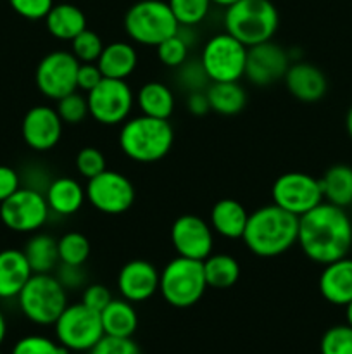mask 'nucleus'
Returning <instances> with one entry per match:
<instances>
[{
    "instance_id": "nucleus-48",
    "label": "nucleus",
    "mask_w": 352,
    "mask_h": 354,
    "mask_svg": "<svg viewBox=\"0 0 352 354\" xmlns=\"http://www.w3.org/2000/svg\"><path fill=\"white\" fill-rule=\"evenodd\" d=\"M6 334H7V324H6V318H3L2 311H0V344H2L3 339H6Z\"/></svg>"
},
{
    "instance_id": "nucleus-12",
    "label": "nucleus",
    "mask_w": 352,
    "mask_h": 354,
    "mask_svg": "<svg viewBox=\"0 0 352 354\" xmlns=\"http://www.w3.org/2000/svg\"><path fill=\"white\" fill-rule=\"evenodd\" d=\"M50 216L47 199L40 190L21 187L9 199L0 204V220L9 230L31 234L47 223Z\"/></svg>"
},
{
    "instance_id": "nucleus-49",
    "label": "nucleus",
    "mask_w": 352,
    "mask_h": 354,
    "mask_svg": "<svg viewBox=\"0 0 352 354\" xmlns=\"http://www.w3.org/2000/svg\"><path fill=\"white\" fill-rule=\"evenodd\" d=\"M345 128H347V133L352 140V106H351V109H349L347 118H345Z\"/></svg>"
},
{
    "instance_id": "nucleus-9",
    "label": "nucleus",
    "mask_w": 352,
    "mask_h": 354,
    "mask_svg": "<svg viewBox=\"0 0 352 354\" xmlns=\"http://www.w3.org/2000/svg\"><path fill=\"white\" fill-rule=\"evenodd\" d=\"M54 327L57 342L69 351H92L93 346L106 335L99 311L83 303L68 304Z\"/></svg>"
},
{
    "instance_id": "nucleus-3",
    "label": "nucleus",
    "mask_w": 352,
    "mask_h": 354,
    "mask_svg": "<svg viewBox=\"0 0 352 354\" xmlns=\"http://www.w3.org/2000/svg\"><path fill=\"white\" fill-rule=\"evenodd\" d=\"M175 130L168 120L140 114L128 118L119 131V147L128 159L141 165L157 162L168 156Z\"/></svg>"
},
{
    "instance_id": "nucleus-21",
    "label": "nucleus",
    "mask_w": 352,
    "mask_h": 354,
    "mask_svg": "<svg viewBox=\"0 0 352 354\" xmlns=\"http://www.w3.org/2000/svg\"><path fill=\"white\" fill-rule=\"evenodd\" d=\"M50 213L57 216H72L83 207L86 201V190L81 183L71 176H59L48 183L43 192Z\"/></svg>"
},
{
    "instance_id": "nucleus-7",
    "label": "nucleus",
    "mask_w": 352,
    "mask_h": 354,
    "mask_svg": "<svg viewBox=\"0 0 352 354\" xmlns=\"http://www.w3.org/2000/svg\"><path fill=\"white\" fill-rule=\"evenodd\" d=\"M207 290L202 261L176 256L159 275V292L173 308H190L199 303Z\"/></svg>"
},
{
    "instance_id": "nucleus-42",
    "label": "nucleus",
    "mask_w": 352,
    "mask_h": 354,
    "mask_svg": "<svg viewBox=\"0 0 352 354\" xmlns=\"http://www.w3.org/2000/svg\"><path fill=\"white\" fill-rule=\"evenodd\" d=\"M9 3L21 17L31 21L45 19L54 7V0H9Z\"/></svg>"
},
{
    "instance_id": "nucleus-47",
    "label": "nucleus",
    "mask_w": 352,
    "mask_h": 354,
    "mask_svg": "<svg viewBox=\"0 0 352 354\" xmlns=\"http://www.w3.org/2000/svg\"><path fill=\"white\" fill-rule=\"evenodd\" d=\"M186 109L193 116H204L211 111L209 99H207L206 90H197V92H188L186 95Z\"/></svg>"
},
{
    "instance_id": "nucleus-6",
    "label": "nucleus",
    "mask_w": 352,
    "mask_h": 354,
    "mask_svg": "<svg viewBox=\"0 0 352 354\" xmlns=\"http://www.w3.org/2000/svg\"><path fill=\"white\" fill-rule=\"evenodd\" d=\"M21 311L37 325H54L68 306V290L52 273H33L17 296Z\"/></svg>"
},
{
    "instance_id": "nucleus-38",
    "label": "nucleus",
    "mask_w": 352,
    "mask_h": 354,
    "mask_svg": "<svg viewBox=\"0 0 352 354\" xmlns=\"http://www.w3.org/2000/svg\"><path fill=\"white\" fill-rule=\"evenodd\" d=\"M76 171L83 176V178L90 180L93 176L100 175L102 171L107 169V161L106 156L102 154V151L97 147H83L81 151L76 154L75 159Z\"/></svg>"
},
{
    "instance_id": "nucleus-32",
    "label": "nucleus",
    "mask_w": 352,
    "mask_h": 354,
    "mask_svg": "<svg viewBox=\"0 0 352 354\" xmlns=\"http://www.w3.org/2000/svg\"><path fill=\"white\" fill-rule=\"evenodd\" d=\"M59 263L71 266H85L90 258L92 245L90 241L79 232H68L57 241Z\"/></svg>"
},
{
    "instance_id": "nucleus-19",
    "label": "nucleus",
    "mask_w": 352,
    "mask_h": 354,
    "mask_svg": "<svg viewBox=\"0 0 352 354\" xmlns=\"http://www.w3.org/2000/svg\"><path fill=\"white\" fill-rule=\"evenodd\" d=\"M290 95L300 102H317L326 95L328 80L317 66L311 62H292L283 76Z\"/></svg>"
},
{
    "instance_id": "nucleus-30",
    "label": "nucleus",
    "mask_w": 352,
    "mask_h": 354,
    "mask_svg": "<svg viewBox=\"0 0 352 354\" xmlns=\"http://www.w3.org/2000/svg\"><path fill=\"white\" fill-rule=\"evenodd\" d=\"M24 256L33 273H50L59 265L57 239L48 234H35L24 245Z\"/></svg>"
},
{
    "instance_id": "nucleus-1",
    "label": "nucleus",
    "mask_w": 352,
    "mask_h": 354,
    "mask_svg": "<svg viewBox=\"0 0 352 354\" xmlns=\"http://www.w3.org/2000/svg\"><path fill=\"white\" fill-rule=\"evenodd\" d=\"M300 245L307 259L317 265L345 258L352 248V221L344 207L321 203L299 218Z\"/></svg>"
},
{
    "instance_id": "nucleus-34",
    "label": "nucleus",
    "mask_w": 352,
    "mask_h": 354,
    "mask_svg": "<svg viewBox=\"0 0 352 354\" xmlns=\"http://www.w3.org/2000/svg\"><path fill=\"white\" fill-rule=\"evenodd\" d=\"M188 48L190 41L183 37L182 31H178L168 40L159 44L155 50H157V59L162 64L168 66V68H179L188 59Z\"/></svg>"
},
{
    "instance_id": "nucleus-51",
    "label": "nucleus",
    "mask_w": 352,
    "mask_h": 354,
    "mask_svg": "<svg viewBox=\"0 0 352 354\" xmlns=\"http://www.w3.org/2000/svg\"><path fill=\"white\" fill-rule=\"evenodd\" d=\"M213 3H216V6H221V7H230L233 6V3H237L238 0H211Z\"/></svg>"
},
{
    "instance_id": "nucleus-44",
    "label": "nucleus",
    "mask_w": 352,
    "mask_h": 354,
    "mask_svg": "<svg viewBox=\"0 0 352 354\" xmlns=\"http://www.w3.org/2000/svg\"><path fill=\"white\" fill-rule=\"evenodd\" d=\"M110 301H113V294H110V290L107 289L106 286H102V283H90V286H86L85 290H83L81 303L85 304V306L92 308V310L99 311V313L110 303Z\"/></svg>"
},
{
    "instance_id": "nucleus-27",
    "label": "nucleus",
    "mask_w": 352,
    "mask_h": 354,
    "mask_svg": "<svg viewBox=\"0 0 352 354\" xmlns=\"http://www.w3.org/2000/svg\"><path fill=\"white\" fill-rule=\"evenodd\" d=\"M135 102L145 116L169 120L175 111V93L166 83L147 82L137 92Z\"/></svg>"
},
{
    "instance_id": "nucleus-41",
    "label": "nucleus",
    "mask_w": 352,
    "mask_h": 354,
    "mask_svg": "<svg viewBox=\"0 0 352 354\" xmlns=\"http://www.w3.org/2000/svg\"><path fill=\"white\" fill-rule=\"evenodd\" d=\"M90 354H141L137 342L131 337H113L104 335L92 348Z\"/></svg>"
},
{
    "instance_id": "nucleus-15",
    "label": "nucleus",
    "mask_w": 352,
    "mask_h": 354,
    "mask_svg": "<svg viewBox=\"0 0 352 354\" xmlns=\"http://www.w3.org/2000/svg\"><path fill=\"white\" fill-rule=\"evenodd\" d=\"M171 245L182 258L204 261L213 254L214 230L197 214H182L171 225Z\"/></svg>"
},
{
    "instance_id": "nucleus-50",
    "label": "nucleus",
    "mask_w": 352,
    "mask_h": 354,
    "mask_svg": "<svg viewBox=\"0 0 352 354\" xmlns=\"http://www.w3.org/2000/svg\"><path fill=\"white\" fill-rule=\"evenodd\" d=\"M345 318H347V325L352 327V301L349 304H345Z\"/></svg>"
},
{
    "instance_id": "nucleus-17",
    "label": "nucleus",
    "mask_w": 352,
    "mask_h": 354,
    "mask_svg": "<svg viewBox=\"0 0 352 354\" xmlns=\"http://www.w3.org/2000/svg\"><path fill=\"white\" fill-rule=\"evenodd\" d=\"M64 123L50 106H35L24 114L21 133L24 144L37 152L52 151L62 137Z\"/></svg>"
},
{
    "instance_id": "nucleus-14",
    "label": "nucleus",
    "mask_w": 352,
    "mask_h": 354,
    "mask_svg": "<svg viewBox=\"0 0 352 354\" xmlns=\"http://www.w3.org/2000/svg\"><path fill=\"white\" fill-rule=\"evenodd\" d=\"M79 62L71 52L54 50L48 52L37 66L35 82L38 90L47 99L55 100L66 97L68 93L78 90L76 75H78Z\"/></svg>"
},
{
    "instance_id": "nucleus-18",
    "label": "nucleus",
    "mask_w": 352,
    "mask_h": 354,
    "mask_svg": "<svg viewBox=\"0 0 352 354\" xmlns=\"http://www.w3.org/2000/svg\"><path fill=\"white\" fill-rule=\"evenodd\" d=\"M159 272L147 259H131L117 273V290L130 303L148 301L159 290Z\"/></svg>"
},
{
    "instance_id": "nucleus-35",
    "label": "nucleus",
    "mask_w": 352,
    "mask_h": 354,
    "mask_svg": "<svg viewBox=\"0 0 352 354\" xmlns=\"http://www.w3.org/2000/svg\"><path fill=\"white\" fill-rule=\"evenodd\" d=\"M55 111L64 124H79L85 121L86 116H90L88 100H86V95L79 93V90H75L59 99Z\"/></svg>"
},
{
    "instance_id": "nucleus-13",
    "label": "nucleus",
    "mask_w": 352,
    "mask_h": 354,
    "mask_svg": "<svg viewBox=\"0 0 352 354\" xmlns=\"http://www.w3.org/2000/svg\"><path fill=\"white\" fill-rule=\"evenodd\" d=\"M86 201L104 214H123L135 204V185L126 175L106 169L88 180Z\"/></svg>"
},
{
    "instance_id": "nucleus-45",
    "label": "nucleus",
    "mask_w": 352,
    "mask_h": 354,
    "mask_svg": "<svg viewBox=\"0 0 352 354\" xmlns=\"http://www.w3.org/2000/svg\"><path fill=\"white\" fill-rule=\"evenodd\" d=\"M57 279L59 282L64 286L66 290H75L85 286L86 273L83 266H71V265H61L59 263L57 268Z\"/></svg>"
},
{
    "instance_id": "nucleus-10",
    "label": "nucleus",
    "mask_w": 352,
    "mask_h": 354,
    "mask_svg": "<svg viewBox=\"0 0 352 354\" xmlns=\"http://www.w3.org/2000/svg\"><path fill=\"white\" fill-rule=\"evenodd\" d=\"M88 113L97 123L106 127L123 124L135 106V93L126 80L104 78L86 93Z\"/></svg>"
},
{
    "instance_id": "nucleus-28",
    "label": "nucleus",
    "mask_w": 352,
    "mask_h": 354,
    "mask_svg": "<svg viewBox=\"0 0 352 354\" xmlns=\"http://www.w3.org/2000/svg\"><path fill=\"white\" fill-rule=\"evenodd\" d=\"M211 111L221 116H235L247 104V93L238 82H213L206 88Z\"/></svg>"
},
{
    "instance_id": "nucleus-2",
    "label": "nucleus",
    "mask_w": 352,
    "mask_h": 354,
    "mask_svg": "<svg viewBox=\"0 0 352 354\" xmlns=\"http://www.w3.org/2000/svg\"><path fill=\"white\" fill-rule=\"evenodd\" d=\"M299 218L276 204H268L248 214L242 241L252 254L275 258L297 244Z\"/></svg>"
},
{
    "instance_id": "nucleus-43",
    "label": "nucleus",
    "mask_w": 352,
    "mask_h": 354,
    "mask_svg": "<svg viewBox=\"0 0 352 354\" xmlns=\"http://www.w3.org/2000/svg\"><path fill=\"white\" fill-rule=\"evenodd\" d=\"M102 80L104 75L99 66H97V62H79L78 75H76V86H78L79 92L88 93Z\"/></svg>"
},
{
    "instance_id": "nucleus-4",
    "label": "nucleus",
    "mask_w": 352,
    "mask_h": 354,
    "mask_svg": "<svg viewBox=\"0 0 352 354\" xmlns=\"http://www.w3.org/2000/svg\"><path fill=\"white\" fill-rule=\"evenodd\" d=\"M278 24V10L271 0H238L224 12V31L245 47L273 40Z\"/></svg>"
},
{
    "instance_id": "nucleus-29",
    "label": "nucleus",
    "mask_w": 352,
    "mask_h": 354,
    "mask_svg": "<svg viewBox=\"0 0 352 354\" xmlns=\"http://www.w3.org/2000/svg\"><path fill=\"white\" fill-rule=\"evenodd\" d=\"M324 203L338 207L352 204V168L347 165H333L320 178Z\"/></svg>"
},
{
    "instance_id": "nucleus-39",
    "label": "nucleus",
    "mask_w": 352,
    "mask_h": 354,
    "mask_svg": "<svg viewBox=\"0 0 352 354\" xmlns=\"http://www.w3.org/2000/svg\"><path fill=\"white\" fill-rule=\"evenodd\" d=\"M12 354H69V349L43 335H26L16 342Z\"/></svg>"
},
{
    "instance_id": "nucleus-11",
    "label": "nucleus",
    "mask_w": 352,
    "mask_h": 354,
    "mask_svg": "<svg viewBox=\"0 0 352 354\" xmlns=\"http://www.w3.org/2000/svg\"><path fill=\"white\" fill-rule=\"evenodd\" d=\"M273 204L300 218L323 203L320 178L302 171H289L280 175L271 187Z\"/></svg>"
},
{
    "instance_id": "nucleus-33",
    "label": "nucleus",
    "mask_w": 352,
    "mask_h": 354,
    "mask_svg": "<svg viewBox=\"0 0 352 354\" xmlns=\"http://www.w3.org/2000/svg\"><path fill=\"white\" fill-rule=\"evenodd\" d=\"M211 3V0H168L169 9L183 28H192L202 23L209 14Z\"/></svg>"
},
{
    "instance_id": "nucleus-16",
    "label": "nucleus",
    "mask_w": 352,
    "mask_h": 354,
    "mask_svg": "<svg viewBox=\"0 0 352 354\" xmlns=\"http://www.w3.org/2000/svg\"><path fill=\"white\" fill-rule=\"evenodd\" d=\"M290 64L292 62H290L289 52L273 40L259 45H252L247 50L245 78L252 85H273V83L283 80Z\"/></svg>"
},
{
    "instance_id": "nucleus-40",
    "label": "nucleus",
    "mask_w": 352,
    "mask_h": 354,
    "mask_svg": "<svg viewBox=\"0 0 352 354\" xmlns=\"http://www.w3.org/2000/svg\"><path fill=\"white\" fill-rule=\"evenodd\" d=\"M178 71V82L182 88L186 92H197V90H206L209 86V78H207L206 71L202 68V62L199 61H188L186 59Z\"/></svg>"
},
{
    "instance_id": "nucleus-52",
    "label": "nucleus",
    "mask_w": 352,
    "mask_h": 354,
    "mask_svg": "<svg viewBox=\"0 0 352 354\" xmlns=\"http://www.w3.org/2000/svg\"><path fill=\"white\" fill-rule=\"evenodd\" d=\"M0 354H2V353H0Z\"/></svg>"
},
{
    "instance_id": "nucleus-26",
    "label": "nucleus",
    "mask_w": 352,
    "mask_h": 354,
    "mask_svg": "<svg viewBox=\"0 0 352 354\" xmlns=\"http://www.w3.org/2000/svg\"><path fill=\"white\" fill-rule=\"evenodd\" d=\"M100 320L106 335L113 337H133L138 327V315L133 303L123 299H114L100 311Z\"/></svg>"
},
{
    "instance_id": "nucleus-23",
    "label": "nucleus",
    "mask_w": 352,
    "mask_h": 354,
    "mask_svg": "<svg viewBox=\"0 0 352 354\" xmlns=\"http://www.w3.org/2000/svg\"><path fill=\"white\" fill-rule=\"evenodd\" d=\"M248 211L235 199H221L213 206L209 214V225L214 234L230 241H237L244 235L247 227Z\"/></svg>"
},
{
    "instance_id": "nucleus-20",
    "label": "nucleus",
    "mask_w": 352,
    "mask_h": 354,
    "mask_svg": "<svg viewBox=\"0 0 352 354\" xmlns=\"http://www.w3.org/2000/svg\"><path fill=\"white\" fill-rule=\"evenodd\" d=\"M320 292L324 301L335 306H345L352 301V259L349 256L323 265L320 275Z\"/></svg>"
},
{
    "instance_id": "nucleus-22",
    "label": "nucleus",
    "mask_w": 352,
    "mask_h": 354,
    "mask_svg": "<svg viewBox=\"0 0 352 354\" xmlns=\"http://www.w3.org/2000/svg\"><path fill=\"white\" fill-rule=\"evenodd\" d=\"M31 275L33 270L23 251H0V299H12L19 296Z\"/></svg>"
},
{
    "instance_id": "nucleus-8",
    "label": "nucleus",
    "mask_w": 352,
    "mask_h": 354,
    "mask_svg": "<svg viewBox=\"0 0 352 354\" xmlns=\"http://www.w3.org/2000/svg\"><path fill=\"white\" fill-rule=\"evenodd\" d=\"M247 50L230 33H217L206 41L200 62L209 82H240L245 76Z\"/></svg>"
},
{
    "instance_id": "nucleus-5",
    "label": "nucleus",
    "mask_w": 352,
    "mask_h": 354,
    "mask_svg": "<svg viewBox=\"0 0 352 354\" xmlns=\"http://www.w3.org/2000/svg\"><path fill=\"white\" fill-rule=\"evenodd\" d=\"M124 31L135 44L157 47L179 31V23L162 0H138L124 16Z\"/></svg>"
},
{
    "instance_id": "nucleus-25",
    "label": "nucleus",
    "mask_w": 352,
    "mask_h": 354,
    "mask_svg": "<svg viewBox=\"0 0 352 354\" xmlns=\"http://www.w3.org/2000/svg\"><path fill=\"white\" fill-rule=\"evenodd\" d=\"M48 33L61 41H71L86 30V16L75 3H54L50 12L45 16Z\"/></svg>"
},
{
    "instance_id": "nucleus-46",
    "label": "nucleus",
    "mask_w": 352,
    "mask_h": 354,
    "mask_svg": "<svg viewBox=\"0 0 352 354\" xmlns=\"http://www.w3.org/2000/svg\"><path fill=\"white\" fill-rule=\"evenodd\" d=\"M21 189V176L14 168L0 165V204Z\"/></svg>"
},
{
    "instance_id": "nucleus-31",
    "label": "nucleus",
    "mask_w": 352,
    "mask_h": 354,
    "mask_svg": "<svg viewBox=\"0 0 352 354\" xmlns=\"http://www.w3.org/2000/svg\"><path fill=\"white\" fill-rule=\"evenodd\" d=\"M207 287L224 290L233 287L240 279V265L230 254H211L202 261Z\"/></svg>"
},
{
    "instance_id": "nucleus-36",
    "label": "nucleus",
    "mask_w": 352,
    "mask_h": 354,
    "mask_svg": "<svg viewBox=\"0 0 352 354\" xmlns=\"http://www.w3.org/2000/svg\"><path fill=\"white\" fill-rule=\"evenodd\" d=\"M321 354H352V327L335 325L328 328L320 342Z\"/></svg>"
},
{
    "instance_id": "nucleus-24",
    "label": "nucleus",
    "mask_w": 352,
    "mask_h": 354,
    "mask_svg": "<svg viewBox=\"0 0 352 354\" xmlns=\"http://www.w3.org/2000/svg\"><path fill=\"white\" fill-rule=\"evenodd\" d=\"M138 64V54L135 47L128 41H113L104 45L100 57L97 59V66L102 71L104 78L126 80L133 75Z\"/></svg>"
},
{
    "instance_id": "nucleus-37",
    "label": "nucleus",
    "mask_w": 352,
    "mask_h": 354,
    "mask_svg": "<svg viewBox=\"0 0 352 354\" xmlns=\"http://www.w3.org/2000/svg\"><path fill=\"white\" fill-rule=\"evenodd\" d=\"M102 50V38L88 28L71 40V54L78 59V62H97Z\"/></svg>"
}]
</instances>
